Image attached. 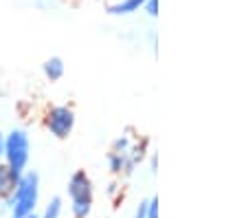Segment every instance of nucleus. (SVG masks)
<instances>
[{
    "label": "nucleus",
    "instance_id": "1",
    "mask_svg": "<svg viewBox=\"0 0 248 218\" xmlns=\"http://www.w3.org/2000/svg\"><path fill=\"white\" fill-rule=\"evenodd\" d=\"M2 201L9 218H24L29 214H35L40 205V174L33 170L22 172Z\"/></svg>",
    "mask_w": 248,
    "mask_h": 218
},
{
    "label": "nucleus",
    "instance_id": "2",
    "mask_svg": "<svg viewBox=\"0 0 248 218\" xmlns=\"http://www.w3.org/2000/svg\"><path fill=\"white\" fill-rule=\"evenodd\" d=\"M29 161H31V137L24 128H11L9 133H5L2 163L18 179L22 172L29 170Z\"/></svg>",
    "mask_w": 248,
    "mask_h": 218
},
{
    "label": "nucleus",
    "instance_id": "3",
    "mask_svg": "<svg viewBox=\"0 0 248 218\" xmlns=\"http://www.w3.org/2000/svg\"><path fill=\"white\" fill-rule=\"evenodd\" d=\"M66 192L70 199V214L73 218H88L94 205V187L90 176L84 170H77L70 174L66 183Z\"/></svg>",
    "mask_w": 248,
    "mask_h": 218
},
{
    "label": "nucleus",
    "instance_id": "4",
    "mask_svg": "<svg viewBox=\"0 0 248 218\" xmlns=\"http://www.w3.org/2000/svg\"><path fill=\"white\" fill-rule=\"evenodd\" d=\"M75 113L68 106H51L44 117V126L55 139H68L70 133L75 130Z\"/></svg>",
    "mask_w": 248,
    "mask_h": 218
},
{
    "label": "nucleus",
    "instance_id": "5",
    "mask_svg": "<svg viewBox=\"0 0 248 218\" xmlns=\"http://www.w3.org/2000/svg\"><path fill=\"white\" fill-rule=\"evenodd\" d=\"M42 73H44V77H46L48 82H60L62 77H64V73H66L64 60L57 57V55L48 57V60L42 64Z\"/></svg>",
    "mask_w": 248,
    "mask_h": 218
},
{
    "label": "nucleus",
    "instance_id": "6",
    "mask_svg": "<svg viewBox=\"0 0 248 218\" xmlns=\"http://www.w3.org/2000/svg\"><path fill=\"white\" fill-rule=\"evenodd\" d=\"M143 5H145V0H119V2L108 7V11L112 16H130L143 9Z\"/></svg>",
    "mask_w": 248,
    "mask_h": 218
},
{
    "label": "nucleus",
    "instance_id": "7",
    "mask_svg": "<svg viewBox=\"0 0 248 218\" xmlns=\"http://www.w3.org/2000/svg\"><path fill=\"white\" fill-rule=\"evenodd\" d=\"M16 181H18V179H16V176L7 170L5 163L0 161V199H5V196L9 194L11 187L16 185Z\"/></svg>",
    "mask_w": 248,
    "mask_h": 218
},
{
    "label": "nucleus",
    "instance_id": "8",
    "mask_svg": "<svg viewBox=\"0 0 248 218\" xmlns=\"http://www.w3.org/2000/svg\"><path fill=\"white\" fill-rule=\"evenodd\" d=\"M62 209H64V201H62L60 196H53V199L46 203L44 212L40 214V218H60L62 216Z\"/></svg>",
    "mask_w": 248,
    "mask_h": 218
},
{
    "label": "nucleus",
    "instance_id": "9",
    "mask_svg": "<svg viewBox=\"0 0 248 218\" xmlns=\"http://www.w3.org/2000/svg\"><path fill=\"white\" fill-rule=\"evenodd\" d=\"M147 218H158V199H150L147 201Z\"/></svg>",
    "mask_w": 248,
    "mask_h": 218
},
{
    "label": "nucleus",
    "instance_id": "10",
    "mask_svg": "<svg viewBox=\"0 0 248 218\" xmlns=\"http://www.w3.org/2000/svg\"><path fill=\"white\" fill-rule=\"evenodd\" d=\"M143 9L147 11V16H150V18H156V14H158V0H145Z\"/></svg>",
    "mask_w": 248,
    "mask_h": 218
},
{
    "label": "nucleus",
    "instance_id": "11",
    "mask_svg": "<svg viewBox=\"0 0 248 218\" xmlns=\"http://www.w3.org/2000/svg\"><path fill=\"white\" fill-rule=\"evenodd\" d=\"M2 150H5V133L0 130V161H2Z\"/></svg>",
    "mask_w": 248,
    "mask_h": 218
},
{
    "label": "nucleus",
    "instance_id": "12",
    "mask_svg": "<svg viewBox=\"0 0 248 218\" xmlns=\"http://www.w3.org/2000/svg\"><path fill=\"white\" fill-rule=\"evenodd\" d=\"M24 218H40V214L35 212V214H29V216H24Z\"/></svg>",
    "mask_w": 248,
    "mask_h": 218
},
{
    "label": "nucleus",
    "instance_id": "13",
    "mask_svg": "<svg viewBox=\"0 0 248 218\" xmlns=\"http://www.w3.org/2000/svg\"><path fill=\"white\" fill-rule=\"evenodd\" d=\"M0 203H2V199H0Z\"/></svg>",
    "mask_w": 248,
    "mask_h": 218
}]
</instances>
